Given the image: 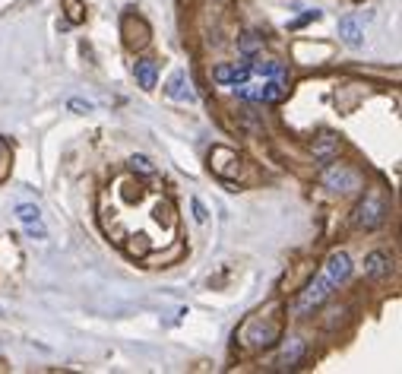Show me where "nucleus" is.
Returning a JSON list of instances; mask_svg holds the SVG:
<instances>
[{
    "label": "nucleus",
    "instance_id": "1",
    "mask_svg": "<svg viewBox=\"0 0 402 374\" xmlns=\"http://www.w3.org/2000/svg\"><path fill=\"white\" fill-rule=\"evenodd\" d=\"M279 311H282L279 301H269L263 311L251 314V317L241 324L238 340L244 343L247 349H266V346H273V343L282 336V314H279Z\"/></svg>",
    "mask_w": 402,
    "mask_h": 374
},
{
    "label": "nucleus",
    "instance_id": "2",
    "mask_svg": "<svg viewBox=\"0 0 402 374\" xmlns=\"http://www.w3.org/2000/svg\"><path fill=\"white\" fill-rule=\"evenodd\" d=\"M329 295H333V283H329L327 273H320V276L311 279V283H307V289L298 295V301H295V314H298V317H304V314L317 311V308H320Z\"/></svg>",
    "mask_w": 402,
    "mask_h": 374
},
{
    "label": "nucleus",
    "instance_id": "3",
    "mask_svg": "<svg viewBox=\"0 0 402 374\" xmlns=\"http://www.w3.org/2000/svg\"><path fill=\"white\" fill-rule=\"evenodd\" d=\"M234 96L244 98V102H282L285 98V80H263V83L251 86V80L241 86H232Z\"/></svg>",
    "mask_w": 402,
    "mask_h": 374
},
{
    "label": "nucleus",
    "instance_id": "4",
    "mask_svg": "<svg viewBox=\"0 0 402 374\" xmlns=\"http://www.w3.org/2000/svg\"><path fill=\"white\" fill-rule=\"evenodd\" d=\"M383 222H387V207H383V200L377 194H368L355 209V225L371 232V229H380Z\"/></svg>",
    "mask_w": 402,
    "mask_h": 374
},
{
    "label": "nucleus",
    "instance_id": "5",
    "mask_svg": "<svg viewBox=\"0 0 402 374\" xmlns=\"http://www.w3.org/2000/svg\"><path fill=\"white\" fill-rule=\"evenodd\" d=\"M323 184H327L329 190H358L362 178H358V172L339 165V168H327V172H323Z\"/></svg>",
    "mask_w": 402,
    "mask_h": 374
},
{
    "label": "nucleus",
    "instance_id": "6",
    "mask_svg": "<svg viewBox=\"0 0 402 374\" xmlns=\"http://www.w3.org/2000/svg\"><path fill=\"white\" fill-rule=\"evenodd\" d=\"M251 61H244V63H222V67H216V83L218 86H241V83H247L251 80Z\"/></svg>",
    "mask_w": 402,
    "mask_h": 374
},
{
    "label": "nucleus",
    "instance_id": "7",
    "mask_svg": "<svg viewBox=\"0 0 402 374\" xmlns=\"http://www.w3.org/2000/svg\"><path fill=\"white\" fill-rule=\"evenodd\" d=\"M323 273L329 276L333 285L345 283V279L352 276V257H348L345 250H333V254L327 257V264H323Z\"/></svg>",
    "mask_w": 402,
    "mask_h": 374
},
{
    "label": "nucleus",
    "instance_id": "8",
    "mask_svg": "<svg viewBox=\"0 0 402 374\" xmlns=\"http://www.w3.org/2000/svg\"><path fill=\"white\" fill-rule=\"evenodd\" d=\"M311 153H314L317 162H323V165H329V162L339 156V137H333V133H320V137L311 143Z\"/></svg>",
    "mask_w": 402,
    "mask_h": 374
},
{
    "label": "nucleus",
    "instance_id": "9",
    "mask_svg": "<svg viewBox=\"0 0 402 374\" xmlns=\"http://www.w3.org/2000/svg\"><path fill=\"white\" fill-rule=\"evenodd\" d=\"M389 270H393V257L383 254V250H374V254H368V260H364V276L368 279H383V276H389Z\"/></svg>",
    "mask_w": 402,
    "mask_h": 374
},
{
    "label": "nucleus",
    "instance_id": "10",
    "mask_svg": "<svg viewBox=\"0 0 402 374\" xmlns=\"http://www.w3.org/2000/svg\"><path fill=\"white\" fill-rule=\"evenodd\" d=\"M168 92L171 98H177V102H193V89H191V80H187V73L184 70H174V73H171V80H168Z\"/></svg>",
    "mask_w": 402,
    "mask_h": 374
},
{
    "label": "nucleus",
    "instance_id": "11",
    "mask_svg": "<svg viewBox=\"0 0 402 374\" xmlns=\"http://www.w3.org/2000/svg\"><path fill=\"white\" fill-rule=\"evenodd\" d=\"M234 159H238V156H234L232 149H225V146H216V149H212V172H216L218 178H225V181L238 178V172L225 165V162H234Z\"/></svg>",
    "mask_w": 402,
    "mask_h": 374
},
{
    "label": "nucleus",
    "instance_id": "12",
    "mask_svg": "<svg viewBox=\"0 0 402 374\" xmlns=\"http://www.w3.org/2000/svg\"><path fill=\"white\" fill-rule=\"evenodd\" d=\"M339 35H342V42L352 45V48H358V45L364 42V29H362V22L355 20V16H342V20H339Z\"/></svg>",
    "mask_w": 402,
    "mask_h": 374
},
{
    "label": "nucleus",
    "instance_id": "13",
    "mask_svg": "<svg viewBox=\"0 0 402 374\" xmlns=\"http://www.w3.org/2000/svg\"><path fill=\"white\" fill-rule=\"evenodd\" d=\"M251 70L263 80H288V67L282 61H251Z\"/></svg>",
    "mask_w": 402,
    "mask_h": 374
},
{
    "label": "nucleus",
    "instance_id": "14",
    "mask_svg": "<svg viewBox=\"0 0 402 374\" xmlns=\"http://www.w3.org/2000/svg\"><path fill=\"white\" fill-rule=\"evenodd\" d=\"M133 73H137V83L143 86L146 92L156 89V80H158V70H156V61H149V57H143V61L133 63Z\"/></svg>",
    "mask_w": 402,
    "mask_h": 374
},
{
    "label": "nucleus",
    "instance_id": "15",
    "mask_svg": "<svg viewBox=\"0 0 402 374\" xmlns=\"http://www.w3.org/2000/svg\"><path fill=\"white\" fill-rule=\"evenodd\" d=\"M301 355H304V340H298V336H288L285 346H282L279 365H282V368H295V365L301 361Z\"/></svg>",
    "mask_w": 402,
    "mask_h": 374
},
{
    "label": "nucleus",
    "instance_id": "16",
    "mask_svg": "<svg viewBox=\"0 0 402 374\" xmlns=\"http://www.w3.org/2000/svg\"><path fill=\"white\" fill-rule=\"evenodd\" d=\"M238 51L247 57V61H253V57H257V51H260V35L257 32H247L244 38L238 42Z\"/></svg>",
    "mask_w": 402,
    "mask_h": 374
},
{
    "label": "nucleus",
    "instance_id": "17",
    "mask_svg": "<svg viewBox=\"0 0 402 374\" xmlns=\"http://www.w3.org/2000/svg\"><path fill=\"white\" fill-rule=\"evenodd\" d=\"M16 219H20L22 225H29V222H41V213L35 203H20V207H16Z\"/></svg>",
    "mask_w": 402,
    "mask_h": 374
},
{
    "label": "nucleus",
    "instance_id": "18",
    "mask_svg": "<svg viewBox=\"0 0 402 374\" xmlns=\"http://www.w3.org/2000/svg\"><path fill=\"white\" fill-rule=\"evenodd\" d=\"M130 168H133V172H140V174H146V178H152V174H156V165H152L146 156H133V159H130Z\"/></svg>",
    "mask_w": 402,
    "mask_h": 374
},
{
    "label": "nucleus",
    "instance_id": "19",
    "mask_svg": "<svg viewBox=\"0 0 402 374\" xmlns=\"http://www.w3.org/2000/svg\"><path fill=\"white\" fill-rule=\"evenodd\" d=\"M70 111L86 114V111H92V102H86V98H70Z\"/></svg>",
    "mask_w": 402,
    "mask_h": 374
},
{
    "label": "nucleus",
    "instance_id": "20",
    "mask_svg": "<svg viewBox=\"0 0 402 374\" xmlns=\"http://www.w3.org/2000/svg\"><path fill=\"white\" fill-rule=\"evenodd\" d=\"M26 232H29V238H48V232H45V225H41V222H29Z\"/></svg>",
    "mask_w": 402,
    "mask_h": 374
},
{
    "label": "nucleus",
    "instance_id": "21",
    "mask_svg": "<svg viewBox=\"0 0 402 374\" xmlns=\"http://www.w3.org/2000/svg\"><path fill=\"white\" fill-rule=\"evenodd\" d=\"M191 207H193V219H197V222H206V216H209V213H206V207L197 200V197L191 200Z\"/></svg>",
    "mask_w": 402,
    "mask_h": 374
},
{
    "label": "nucleus",
    "instance_id": "22",
    "mask_svg": "<svg viewBox=\"0 0 402 374\" xmlns=\"http://www.w3.org/2000/svg\"><path fill=\"white\" fill-rule=\"evenodd\" d=\"M0 314H3V311H0Z\"/></svg>",
    "mask_w": 402,
    "mask_h": 374
}]
</instances>
